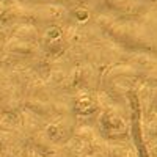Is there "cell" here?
Returning a JSON list of instances; mask_svg holds the SVG:
<instances>
[{
	"label": "cell",
	"instance_id": "1",
	"mask_svg": "<svg viewBox=\"0 0 157 157\" xmlns=\"http://www.w3.org/2000/svg\"><path fill=\"white\" fill-rule=\"evenodd\" d=\"M0 13H2V5H0Z\"/></svg>",
	"mask_w": 157,
	"mask_h": 157
}]
</instances>
